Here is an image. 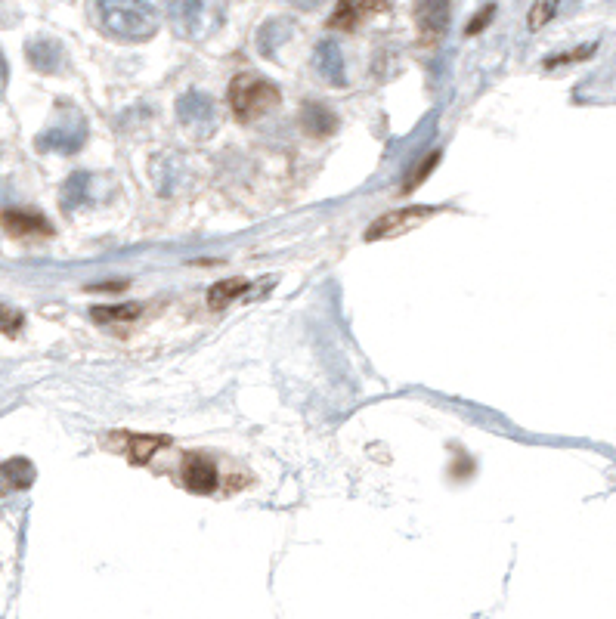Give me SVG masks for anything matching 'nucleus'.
<instances>
[{
    "label": "nucleus",
    "instance_id": "obj_21",
    "mask_svg": "<svg viewBox=\"0 0 616 619\" xmlns=\"http://www.w3.org/2000/svg\"><path fill=\"white\" fill-rule=\"evenodd\" d=\"M437 158H440V155H437V152H431V155H428L425 161H418V165H415V174H412V177H409V180L403 183V192H412V189H415V186H418L421 180H425V177L431 174V168L437 165Z\"/></svg>",
    "mask_w": 616,
    "mask_h": 619
},
{
    "label": "nucleus",
    "instance_id": "obj_18",
    "mask_svg": "<svg viewBox=\"0 0 616 619\" xmlns=\"http://www.w3.org/2000/svg\"><path fill=\"white\" fill-rule=\"evenodd\" d=\"M0 477L10 480L13 490H22V486H28V483H31V477H35V471H31V465H28L25 459H13V462H7V465H4V471H0Z\"/></svg>",
    "mask_w": 616,
    "mask_h": 619
},
{
    "label": "nucleus",
    "instance_id": "obj_9",
    "mask_svg": "<svg viewBox=\"0 0 616 619\" xmlns=\"http://www.w3.org/2000/svg\"><path fill=\"white\" fill-rule=\"evenodd\" d=\"M4 230L16 239H44L53 233V226L41 214H28V211H7L4 214Z\"/></svg>",
    "mask_w": 616,
    "mask_h": 619
},
{
    "label": "nucleus",
    "instance_id": "obj_13",
    "mask_svg": "<svg viewBox=\"0 0 616 619\" xmlns=\"http://www.w3.org/2000/svg\"><path fill=\"white\" fill-rule=\"evenodd\" d=\"M124 440H127V443H124L127 459L137 462V465H146L161 446H168L165 437H146V434H127Z\"/></svg>",
    "mask_w": 616,
    "mask_h": 619
},
{
    "label": "nucleus",
    "instance_id": "obj_1",
    "mask_svg": "<svg viewBox=\"0 0 616 619\" xmlns=\"http://www.w3.org/2000/svg\"><path fill=\"white\" fill-rule=\"evenodd\" d=\"M93 16L106 35L118 41H149L158 31V10L152 0H93Z\"/></svg>",
    "mask_w": 616,
    "mask_h": 619
},
{
    "label": "nucleus",
    "instance_id": "obj_8",
    "mask_svg": "<svg viewBox=\"0 0 616 619\" xmlns=\"http://www.w3.org/2000/svg\"><path fill=\"white\" fill-rule=\"evenodd\" d=\"M177 118H180L186 127L211 124V121H214V103H211V96L202 93V90H186L180 100H177Z\"/></svg>",
    "mask_w": 616,
    "mask_h": 619
},
{
    "label": "nucleus",
    "instance_id": "obj_11",
    "mask_svg": "<svg viewBox=\"0 0 616 619\" xmlns=\"http://www.w3.org/2000/svg\"><path fill=\"white\" fill-rule=\"evenodd\" d=\"M301 124L307 127V134H313V137H329V134H335V130H338L335 112L326 109V106H319V103H310V106L304 109Z\"/></svg>",
    "mask_w": 616,
    "mask_h": 619
},
{
    "label": "nucleus",
    "instance_id": "obj_17",
    "mask_svg": "<svg viewBox=\"0 0 616 619\" xmlns=\"http://www.w3.org/2000/svg\"><path fill=\"white\" fill-rule=\"evenodd\" d=\"M248 282L245 279H226V282H217L211 291H208V307L211 310H223L226 304H233L236 298L245 295Z\"/></svg>",
    "mask_w": 616,
    "mask_h": 619
},
{
    "label": "nucleus",
    "instance_id": "obj_3",
    "mask_svg": "<svg viewBox=\"0 0 616 619\" xmlns=\"http://www.w3.org/2000/svg\"><path fill=\"white\" fill-rule=\"evenodd\" d=\"M168 16L177 35L183 38H205L208 31L217 25V13L211 10L208 0H165Z\"/></svg>",
    "mask_w": 616,
    "mask_h": 619
},
{
    "label": "nucleus",
    "instance_id": "obj_14",
    "mask_svg": "<svg viewBox=\"0 0 616 619\" xmlns=\"http://www.w3.org/2000/svg\"><path fill=\"white\" fill-rule=\"evenodd\" d=\"M28 62L35 65L38 72H56L62 62V50L56 41H31L28 44Z\"/></svg>",
    "mask_w": 616,
    "mask_h": 619
},
{
    "label": "nucleus",
    "instance_id": "obj_16",
    "mask_svg": "<svg viewBox=\"0 0 616 619\" xmlns=\"http://www.w3.org/2000/svg\"><path fill=\"white\" fill-rule=\"evenodd\" d=\"M372 7H378V0H338V10L332 13V28H353Z\"/></svg>",
    "mask_w": 616,
    "mask_h": 619
},
{
    "label": "nucleus",
    "instance_id": "obj_2",
    "mask_svg": "<svg viewBox=\"0 0 616 619\" xmlns=\"http://www.w3.org/2000/svg\"><path fill=\"white\" fill-rule=\"evenodd\" d=\"M276 106H279V87H273L267 78L239 75V78L230 84V109H233L236 118H242V121L264 118V115L273 112Z\"/></svg>",
    "mask_w": 616,
    "mask_h": 619
},
{
    "label": "nucleus",
    "instance_id": "obj_24",
    "mask_svg": "<svg viewBox=\"0 0 616 619\" xmlns=\"http://www.w3.org/2000/svg\"><path fill=\"white\" fill-rule=\"evenodd\" d=\"M7 59H4V53H0V93H4V87H7Z\"/></svg>",
    "mask_w": 616,
    "mask_h": 619
},
{
    "label": "nucleus",
    "instance_id": "obj_19",
    "mask_svg": "<svg viewBox=\"0 0 616 619\" xmlns=\"http://www.w3.org/2000/svg\"><path fill=\"white\" fill-rule=\"evenodd\" d=\"M140 307L137 304H127V307H96L93 316L100 322H115V319H137Z\"/></svg>",
    "mask_w": 616,
    "mask_h": 619
},
{
    "label": "nucleus",
    "instance_id": "obj_5",
    "mask_svg": "<svg viewBox=\"0 0 616 619\" xmlns=\"http://www.w3.org/2000/svg\"><path fill=\"white\" fill-rule=\"evenodd\" d=\"M434 211L431 208H406V211H394V214H384L378 217L369 230H366V242H375V239H387V236H400L412 226L425 223Z\"/></svg>",
    "mask_w": 616,
    "mask_h": 619
},
{
    "label": "nucleus",
    "instance_id": "obj_15",
    "mask_svg": "<svg viewBox=\"0 0 616 619\" xmlns=\"http://www.w3.org/2000/svg\"><path fill=\"white\" fill-rule=\"evenodd\" d=\"M93 177L90 174H72L69 177V183H66V189H62V208L66 211H75V208H81V205H87L90 199H93Z\"/></svg>",
    "mask_w": 616,
    "mask_h": 619
},
{
    "label": "nucleus",
    "instance_id": "obj_23",
    "mask_svg": "<svg viewBox=\"0 0 616 619\" xmlns=\"http://www.w3.org/2000/svg\"><path fill=\"white\" fill-rule=\"evenodd\" d=\"M490 16H493V7H486V10L477 16V22H471V25H468V35H477V31H480L486 22H490Z\"/></svg>",
    "mask_w": 616,
    "mask_h": 619
},
{
    "label": "nucleus",
    "instance_id": "obj_12",
    "mask_svg": "<svg viewBox=\"0 0 616 619\" xmlns=\"http://www.w3.org/2000/svg\"><path fill=\"white\" fill-rule=\"evenodd\" d=\"M291 38V22L288 19H270L261 35H257V50H261L264 56H276V50Z\"/></svg>",
    "mask_w": 616,
    "mask_h": 619
},
{
    "label": "nucleus",
    "instance_id": "obj_4",
    "mask_svg": "<svg viewBox=\"0 0 616 619\" xmlns=\"http://www.w3.org/2000/svg\"><path fill=\"white\" fill-rule=\"evenodd\" d=\"M84 140H87V121L81 118V112H69V115H59L38 137V149L72 155L84 146Z\"/></svg>",
    "mask_w": 616,
    "mask_h": 619
},
{
    "label": "nucleus",
    "instance_id": "obj_22",
    "mask_svg": "<svg viewBox=\"0 0 616 619\" xmlns=\"http://www.w3.org/2000/svg\"><path fill=\"white\" fill-rule=\"evenodd\" d=\"M558 0H536V7L530 13V28H542L551 16H555Z\"/></svg>",
    "mask_w": 616,
    "mask_h": 619
},
{
    "label": "nucleus",
    "instance_id": "obj_6",
    "mask_svg": "<svg viewBox=\"0 0 616 619\" xmlns=\"http://www.w3.org/2000/svg\"><path fill=\"white\" fill-rule=\"evenodd\" d=\"M183 483H186L189 493H214V486H217L214 462L199 452H189L183 459Z\"/></svg>",
    "mask_w": 616,
    "mask_h": 619
},
{
    "label": "nucleus",
    "instance_id": "obj_20",
    "mask_svg": "<svg viewBox=\"0 0 616 619\" xmlns=\"http://www.w3.org/2000/svg\"><path fill=\"white\" fill-rule=\"evenodd\" d=\"M22 313L19 310H13V307H0V332L4 335H10V338H16L19 335V329H22Z\"/></svg>",
    "mask_w": 616,
    "mask_h": 619
},
{
    "label": "nucleus",
    "instance_id": "obj_7",
    "mask_svg": "<svg viewBox=\"0 0 616 619\" xmlns=\"http://www.w3.org/2000/svg\"><path fill=\"white\" fill-rule=\"evenodd\" d=\"M313 65L319 78L326 84H335V87H344L347 84V72H344V53L335 41H319L316 47V56H313Z\"/></svg>",
    "mask_w": 616,
    "mask_h": 619
},
{
    "label": "nucleus",
    "instance_id": "obj_25",
    "mask_svg": "<svg viewBox=\"0 0 616 619\" xmlns=\"http://www.w3.org/2000/svg\"><path fill=\"white\" fill-rule=\"evenodd\" d=\"M291 4L301 7V10H316V7L322 4V0H291Z\"/></svg>",
    "mask_w": 616,
    "mask_h": 619
},
{
    "label": "nucleus",
    "instance_id": "obj_10",
    "mask_svg": "<svg viewBox=\"0 0 616 619\" xmlns=\"http://www.w3.org/2000/svg\"><path fill=\"white\" fill-rule=\"evenodd\" d=\"M415 22L428 38H437L449 25V0H415Z\"/></svg>",
    "mask_w": 616,
    "mask_h": 619
}]
</instances>
